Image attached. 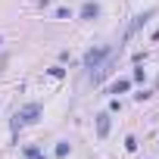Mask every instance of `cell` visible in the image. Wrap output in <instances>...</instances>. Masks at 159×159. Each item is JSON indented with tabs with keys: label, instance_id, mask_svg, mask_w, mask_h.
I'll return each mask as SVG.
<instances>
[{
	"label": "cell",
	"instance_id": "6da1fadb",
	"mask_svg": "<svg viewBox=\"0 0 159 159\" xmlns=\"http://www.w3.org/2000/svg\"><path fill=\"white\" fill-rule=\"evenodd\" d=\"M109 53H112V47H94V50H88V53H84V69H91V72H94V69H97Z\"/></svg>",
	"mask_w": 159,
	"mask_h": 159
},
{
	"label": "cell",
	"instance_id": "7a4b0ae2",
	"mask_svg": "<svg viewBox=\"0 0 159 159\" xmlns=\"http://www.w3.org/2000/svg\"><path fill=\"white\" fill-rule=\"evenodd\" d=\"M38 116H41V106H38V103H28L25 109H19V112H16L13 128H19V125H31V122H38Z\"/></svg>",
	"mask_w": 159,
	"mask_h": 159
},
{
	"label": "cell",
	"instance_id": "3957f363",
	"mask_svg": "<svg viewBox=\"0 0 159 159\" xmlns=\"http://www.w3.org/2000/svg\"><path fill=\"white\" fill-rule=\"evenodd\" d=\"M150 19H153V10H147V13H140V16H137V19L131 22V28H128V34H125V38H131L134 31H140V28H143V25H147Z\"/></svg>",
	"mask_w": 159,
	"mask_h": 159
},
{
	"label": "cell",
	"instance_id": "277c9868",
	"mask_svg": "<svg viewBox=\"0 0 159 159\" xmlns=\"http://www.w3.org/2000/svg\"><path fill=\"white\" fill-rule=\"evenodd\" d=\"M97 16H100V7L94 3V0H88V3L81 7V19H88V22H91V19H97Z\"/></svg>",
	"mask_w": 159,
	"mask_h": 159
},
{
	"label": "cell",
	"instance_id": "5b68a950",
	"mask_svg": "<svg viewBox=\"0 0 159 159\" xmlns=\"http://www.w3.org/2000/svg\"><path fill=\"white\" fill-rule=\"evenodd\" d=\"M109 134V112H100L97 116V137H106Z\"/></svg>",
	"mask_w": 159,
	"mask_h": 159
},
{
	"label": "cell",
	"instance_id": "8992f818",
	"mask_svg": "<svg viewBox=\"0 0 159 159\" xmlns=\"http://www.w3.org/2000/svg\"><path fill=\"white\" fill-rule=\"evenodd\" d=\"M25 159H47V156L41 153V147H34V143H31V147H25Z\"/></svg>",
	"mask_w": 159,
	"mask_h": 159
},
{
	"label": "cell",
	"instance_id": "52a82bcc",
	"mask_svg": "<svg viewBox=\"0 0 159 159\" xmlns=\"http://www.w3.org/2000/svg\"><path fill=\"white\" fill-rule=\"evenodd\" d=\"M128 88H131V81H128V78H119V81L112 84V94H125Z\"/></svg>",
	"mask_w": 159,
	"mask_h": 159
},
{
	"label": "cell",
	"instance_id": "ba28073f",
	"mask_svg": "<svg viewBox=\"0 0 159 159\" xmlns=\"http://www.w3.org/2000/svg\"><path fill=\"white\" fill-rule=\"evenodd\" d=\"M125 150H131V153H134V150H137V140H134V137H125Z\"/></svg>",
	"mask_w": 159,
	"mask_h": 159
},
{
	"label": "cell",
	"instance_id": "9c48e42d",
	"mask_svg": "<svg viewBox=\"0 0 159 159\" xmlns=\"http://www.w3.org/2000/svg\"><path fill=\"white\" fill-rule=\"evenodd\" d=\"M66 153H69V143H59V147H56V156H59V159H62V156H66Z\"/></svg>",
	"mask_w": 159,
	"mask_h": 159
},
{
	"label": "cell",
	"instance_id": "30bf717a",
	"mask_svg": "<svg viewBox=\"0 0 159 159\" xmlns=\"http://www.w3.org/2000/svg\"><path fill=\"white\" fill-rule=\"evenodd\" d=\"M0 44H3V41H0Z\"/></svg>",
	"mask_w": 159,
	"mask_h": 159
}]
</instances>
